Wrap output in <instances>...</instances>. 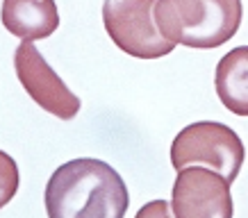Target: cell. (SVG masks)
I'll list each match as a JSON object with an SVG mask.
<instances>
[{
	"instance_id": "3957f363",
	"label": "cell",
	"mask_w": 248,
	"mask_h": 218,
	"mask_svg": "<svg viewBox=\"0 0 248 218\" xmlns=\"http://www.w3.org/2000/svg\"><path fill=\"white\" fill-rule=\"evenodd\" d=\"M246 159L239 134L217 120H198L178 132L171 143V166L175 171L187 166H210L232 184Z\"/></svg>"
},
{
	"instance_id": "6da1fadb",
	"label": "cell",
	"mask_w": 248,
	"mask_h": 218,
	"mask_svg": "<svg viewBox=\"0 0 248 218\" xmlns=\"http://www.w3.org/2000/svg\"><path fill=\"white\" fill-rule=\"evenodd\" d=\"M44 203L48 218H125L130 193L107 161L80 157L50 175Z\"/></svg>"
},
{
	"instance_id": "8992f818",
	"label": "cell",
	"mask_w": 248,
	"mask_h": 218,
	"mask_svg": "<svg viewBox=\"0 0 248 218\" xmlns=\"http://www.w3.org/2000/svg\"><path fill=\"white\" fill-rule=\"evenodd\" d=\"M14 68L25 93L44 112L62 120H73L80 112V98L55 73L32 41H23L14 53Z\"/></svg>"
},
{
	"instance_id": "277c9868",
	"label": "cell",
	"mask_w": 248,
	"mask_h": 218,
	"mask_svg": "<svg viewBox=\"0 0 248 218\" xmlns=\"http://www.w3.org/2000/svg\"><path fill=\"white\" fill-rule=\"evenodd\" d=\"M157 0H105L103 25L114 45L137 59H159L173 53L175 44L162 37L153 16Z\"/></svg>"
},
{
	"instance_id": "ba28073f",
	"label": "cell",
	"mask_w": 248,
	"mask_h": 218,
	"mask_svg": "<svg viewBox=\"0 0 248 218\" xmlns=\"http://www.w3.org/2000/svg\"><path fill=\"white\" fill-rule=\"evenodd\" d=\"M214 87L228 112L248 116V45H237L221 57L214 73Z\"/></svg>"
},
{
	"instance_id": "7a4b0ae2",
	"label": "cell",
	"mask_w": 248,
	"mask_h": 218,
	"mask_svg": "<svg viewBox=\"0 0 248 218\" xmlns=\"http://www.w3.org/2000/svg\"><path fill=\"white\" fill-rule=\"evenodd\" d=\"M157 30L171 44L212 50L228 44L241 25V0H157Z\"/></svg>"
},
{
	"instance_id": "9c48e42d",
	"label": "cell",
	"mask_w": 248,
	"mask_h": 218,
	"mask_svg": "<svg viewBox=\"0 0 248 218\" xmlns=\"http://www.w3.org/2000/svg\"><path fill=\"white\" fill-rule=\"evenodd\" d=\"M135 218H175L171 211V204L164 200H151L137 211Z\"/></svg>"
},
{
	"instance_id": "5b68a950",
	"label": "cell",
	"mask_w": 248,
	"mask_h": 218,
	"mask_svg": "<svg viewBox=\"0 0 248 218\" xmlns=\"http://www.w3.org/2000/svg\"><path fill=\"white\" fill-rule=\"evenodd\" d=\"M171 211L175 218H232L234 203L230 184L212 168H180L173 182Z\"/></svg>"
},
{
	"instance_id": "52a82bcc",
	"label": "cell",
	"mask_w": 248,
	"mask_h": 218,
	"mask_svg": "<svg viewBox=\"0 0 248 218\" xmlns=\"http://www.w3.org/2000/svg\"><path fill=\"white\" fill-rule=\"evenodd\" d=\"M2 25L23 41H39L60 28V12L55 0H5Z\"/></svg>"
}]
</instances>
